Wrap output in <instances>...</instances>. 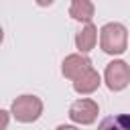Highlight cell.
I'll list each match as a JSON object with an SVG mask.
<instances>
[{
  "mask_svg": "<svg viewBox=\"0 0 130 130\" xmlns=\"http://www.w3.org/2000/svg\"><path fill=\"white\" fill-rule=\"evenodd\" d=\"M100 47L108 55H122L128 47V30L120 22H108L100 28Z\"/></svg>",
  "mask_w": 130,
  "mask_h": 130,
  "instance_id": "cell-1",
  "label": "cell"
},
{
  "mask_svg": "<svg viewBox=\"0 0 130 130\" xmlns=\"http://www.w3.org/2000/svg\"><path fill=\"white\" fill-rule=\"evenodd\" d=\"M16 122H22V124H32L41 118L43 114V102L41 98L37 95H30V93H24V95H18L12 106H10V112H8Z\"/></svg>",
  "mask_w": 130,
  "mask_h": 130,
  "instance_id": "cell-2",
  "label": "cell"
},
{
  "mask_svg": "<svg viewBox=\"0 0 130 130\" xmlns=\"http://www.w3.org/2000/svg\"><path fill=\"white\" fill-rule=\"evenodd\" d=\"M104 81L108 85V89L112 91H122L128 87L130 83V67L126 61L122 59H114L106 65V71H104Z\"/></svg>",
  "mask_w": 130,
  "mask_h": 130,
  "instance_id": "cell-3",
  "label": "cell"
},
{
  "mask_svg": "<svg viewBox=\"0 0 130 130\" xmlns=\"http://www.w3.org/2000/svg\"><path fill=\"white\" fill-rule=\"evenodd\" d=\"M100 114V106L98 102L89 100V98H81V100H75L71 106H69V118L75 122V124H93L95 118Z\"/></svg>",
  "mask_w": 130,
  "mask_h": 130,
  "instance_id": "cell-4",
  "label": "cell"
},
{
  "mask_svg": "<svg viewBox=\"0 0 130 130\" xmlns=\"http://www.w3.org/2000/svg\"><path fill=\"white\" fill-rule=\"evenodd\" d=\"M89 69H91V59L85 57V55H79V53L67 55L63 59V65H61V73L71 81H75L79 75H83Z\"/></svg>",
  "mask_w": 130,
  "mask_h": 130,
  "instance_id": "cell-5",
  "label": "cell"
},
{
  "mask_svg": "<svg viewBox=\"0 0 130 130\" xmlns=\"http://www.w3.org/2000/svg\"><path fill=\"white\" fill-rule=\"evenodd\" d=\"M100 83H102V77H100V73L91 67L89 71H85L83 75H79V77L73 81V89H75L77 93H81V95H87V93H93V91L100 87Z\"/></svg>",
  "mask_w": 130,
  "mask_h": 130,
  "instance_id": "cell-6",
  "label": "cell"
},
{
  "mask_svg": "<svg viewBox=\"0 0 130 130\" xmlns=\"http://www.w3.org/2000/svg\"><path fill=\"white\" fill-rule=\"evenodd\" d=\"M95 43H98V28H95L91 22L85 24V26L75 35V47H77L79 55L89 53V51L95 47Z\"/></svg>",
  "mask_w": 130,
  "mask_h": 130,
  "instance_id": "cell-7",
  "label": "cell"
},
{
  "mask_svg": "<svg viewBox=\"0 0 130 130\" xmlns=\"http://www.w3.org/2000/svg\"><path fill=\"white\" fill-rule=\"evenodd\" d=\"M93 10H95L93 2H89V0H73L71 6H69V16L73 20L89 24L91 18H93Z\"/></svg>",
  "mask_w": 130,
  "mask_h": 130,
  "instance_id": "cell-8",
  "label": "cell"
},
{
  "mask_svg": "<svg viewBox=\"0 0 130 130\" xmlns=\"http://www.w3.org/2000/svg\"><path fill=\"white\" fill-rule=\"evenodd\" d=\"M98 130H130V118H128V114L108 116L100 122Z\"/></svg>",
  "mask_w": 130,
  "mask_h": 130,
  "instance_id": "cell-9",
  "label": "cell"
},
{
  "mask_svg": "<svg viewBox=\"0 0 130 130\" xmlns=\"http://www.w3.org/2000/svg\"><path fill=\"white\" fill-rule=\"evenodd\" d=\"M8 122H10V114L6 110H0V130H6Z\"/></svg>",
  "mask_w": 130,
  "mask_h": 130,
  "instance_id": "cell-10",
  "label": "cell"
},
{
  "mask_svg": "<svg viewBox=\"0 0 130 130\" xmlns=\"http://www.w3.org/2000/svg\"><path fill=\"white\" fill-rule=\"evenodd\" d=\"M57 130H79L77 126H69V124H61V126H57Z\"/></svg>",
  "mask_w": 130,
  "mask_h": 130,
  "instance_id": "cell-11",
  "label": "cell"
},
{
  "mask_svg": "<svg viewBox=\"0 0 130 130\" xmlns=\"http://www.w3.org/2000/svg\"><path fill=\"white\" fill-rule=\"evenodd\" d=\"M4 41V30H2V26H0V43Z\"/></svg>",
  "mask_w": 130,
  "mask_h": 130,
  "instance_id": "cell-12",
  "label": "cell"
}]
</instances>
